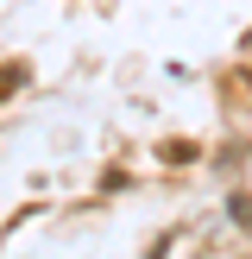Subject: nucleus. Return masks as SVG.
I'll return each mask as SVG.
<instances>
[{"mask_svg":"<svg viewBox=\"0 0 252 259\" xmlns=\"http://www.w3.org/2000/svg\"><path fill=\"white\" fill-rule=\"evenodd\" d=\"M13 89H25V63H0V101H7Z\"/></svg>","mask_w":252,"mask_h":259,"instance_id":"f257e3e1","label":"nucleus"}]
</instances>
